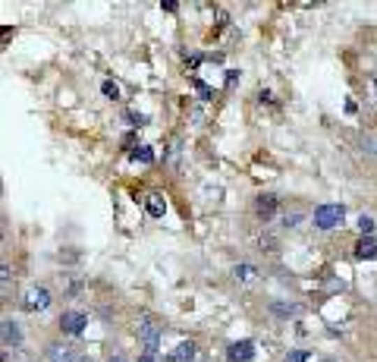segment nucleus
I'll return each mask as SVG.
<instances>
[{
  "mask_svg": "<svg viewBox=\"0 0 377 362\" xmlns=\"http://www.w3.org/2000/svg\"><path fill=\"white\" fill-rule=\"evenodd\" d=\"M346 217V208L343 205H320L318 211H314V227L318 230H333L339 227Z\"/></svg>",
  "mask_w": 377,
  "mask_h": 362,
  "instance_id": "nucleus-1",
  "label": "nucleus"
},
{
  "mask_svg": "<svg viewBox=\"0 0 377 362\" xmlns=\"http://www.w3.org/2000/svg\"><path fill=\"white\" fill-rule=\"evenodd\" d=\"M138 340H142V347H145V353L148 356H154L157 347H161V328H157L148 315L138 318Z\"/></svg>",
  "mask_w": 377,
  "mask_h": 362,
  "instance_id": "nucleus-2",
  "label": "nucleus"
},
{
  "mask_svg": "<svg viewBox=\"0 0 377 362\" xmlns=\"http://www.w3.org/2000/svg\"><path fill=\"white\" fill-rule=\"evenodd\" d=\"M85 324H88L85 312H63V315H60V328H63V334L79 337L82 331H85Z\"/></svg>",
  "mask_w": 377,
  "mask_h": 362,
  "instance_id": "nucleus-3",
  "label": "nucleus"
},
{
  "mask_svg": "<svg viewBox=\"0 0 377 362\" xmlns=\"http://www.w3.org/2000/svg\"><path fill=\"white\" fill-rule=\"evenodd\" d=\"M22 305L29 312H44L50 305V293L44 290V287H31L29 293H25V299H22Z\"/></svg>",
  "mask_w": 377,
  "mask_h": 362,
  "instance_id": "nucleus-4",
  "label": "nucleus"
},
{
  "mask_svg": "<svg viewBox=\"0 0 377 362\" xmlns=\"http://www.w3.org/2000/svg\"><path fill=\"white\" fill-rule=\"evenodd\" d=\"M47 362H82V359H79V353H75V347H69V343H50Z\"/></svg>",
  "mask_w": 377,
  "mask_h": 362,
  "instance_id": "nucleus-5",
  "label": "nucleus"
},
{
  "mask_svg": "<svg viewBox=\"0 0 377 362\" xmlns=\"http://www.w3.org/2000/svg\"><path fill=\"white\" fill-rule=\"evenodd\" d=\"M226 359H230V362H251V359H255V343H251V340L232 343V347L226 349Z\"/></svg>",
  "mask_w": 377,
  "mask_h": 362,
  "instance_id": "nucleus-6",
  "label": "nucleus"
},
{
  "mask_svg": "<svg viewBox=\"0 0 377 362\" xmlns=\"http://www.w3.org/2000/svg\"><path fill=\"white\" fill-rule=\"evenodd\" d=\"M255 215L261 221H270L276 215V196H258L255 198Z\"/></svg>",
  "mask_w": 377,
  "mask_h": 362,
  "instance_id": "nucleus-7",
  "label": "nucleus"
},
{
  "mask_svg": "<svg viewBox=\"0 0 377 362\" xmlns=\"http://www.w3.org/2000/svg\"><path fill=\"white\" fill-rule=\"evenodd\" d=\"M195 353H198V347H195L192 340H182L179 347L170 353V362H188V359H195Z\"/></svg>",
  "mask_w": 377,
  "mask_h": 362,
  "instance_id": "nucleus-8",
  "label": "nucleus"
},
{
  "mask_svg": "<svg viewBox=\"0 0 377 362\" xmlns=\"http://www.w3.org/2000/svg\"><path fill=\"white\" fill-rule=\"evenodd\" d=\"M19 343H22V331H19L16 321L6 318L3 321V347H19Z\"/></svg>",
  "mask_w": 377,
  "mask_h": 362,
  "instance_id": "nucleus-9",
  "label": "nucleus"
},
{
  "mask_svg": "<svg viewBox=\"0 0 377 362\" xmlns=\"http://www.w3.org/2000/svg\"><path fill=\"white\" fill-rule=\"evenodd\" d=\"M355 259H377V240L362 236V240L355 242Z\"/></svg>",
  "mask_w": 377,
  "mask_h": 362,
  "instance_id": "nucleus-10",
  "label": "nucleus"
},
{
  "mask_svg": "<svg viewBox=\"0 0 377 362\" xmlns=\"http://www.w3.org/2000/svg\"><path fill=\"white\" fill-rule=\"evenodd\" d=\"M145 208H148L151 217H163V211H167V202H163L161 192H151V196L145 198Z\"/></svg>",
  "mask_w": 377,
  "mask_h": 362,
  "instance_id": "nucleus-11",
  "label": "nucleus"
},
{
  "mask_svg": "<svg viewBox=\"0 0 377 362\" xmlns=\"http://www.w3.org/2000/svg\"><path fill=\"white\" fill-rule=\"evenodd\" d=\"M129 158L135 161V164H154V152H151L148 145H138L129 152Z\"/></svg>",
  "mask_w": 377,
  "mask_h": 362,
  "instance_id": "nucleus-12",
  "label": "nucleus"
},
{
  "mask_svg": "<svg viewBox=\"0 0 377 362\" xmlns=\"http://www.w3.org/2000/svg\"><path fill=\"white\" fill-rule=\"evenodd\" d=\"M270 312H274V315L289 318V315H299V305H295V303H270Z\"/></svg>",
  "mask_w": 377,
  "mask_h": 362,
  "instance_id": "nucleus-13",
  "label": "nucleus"
},
{
  "mask_svg": "<svg viewBox=\"0 0 377 362\" xmlns=\"http://www.w3.org/2000/svg\"><path fill=\"white\" fill-rule=\"evenodd\" d=\"M232 274H236V280H251L258 271L251 265H236V271H232Z\"/></svg>",
  "mask_w": 377,
  "mask_h": 362,
  "instance_id": "nucleus-14",
  "label": "nucleus"
},
{
  "mask_svg": "<svg viewBox=\"0 0 377 362\" xmlns=\"http://www.w3.org/2000/svg\"><path fill=\"white\" fill-rule=\"evenodd\" d=\"M358 230H362V236H371V230H374V221L371 217H358Z\"/></svg>",
  "mask_w": 377,
  "mask_h": 362,
  "instance_id": "nucleus-15",
  "label": "nucleus"
},
{
  "mask_svg": "<svg viewBox=\"0 0 377 362\" xmlns=\"http://www.w3.org/2000/svg\"><path fill=\"white\" fill-rule=\"evenodd\" d=\"M283 362H308V353L305 349H293V353H286V359Z\"/></svg>",
  "mask_w": 377,
  "mask_h": 362,
  "instance_id": "nucleus-16",
  "label": "nucleus"
},
{
  "mask_svg": "<svg viewBox=\"0 0 377 362\" xmlns=\"http://www.w3.org/2000/svg\"><path fill=\"white\" fill-rule=\"evenodd\" d=\"M195 89H198L201 101H211V95H214V92H211V89H207V85H205V82H195Z\"/></svg>",
  "mask_w": 377,
  "mask_h": 362,
  "instance_id": "nucleus-17",
  "label": "nucleus"
},
{
  "mask_svg": "<svg viewBox=\"0 0 377 362\" xmlns=\"http://www.w3.org/2000/svg\"><path fill=\"white\" fill-rule=\"evenodd\" d=\"M101 92H104L107 98H117V95H119V89H117L113 82H104V85H101Z\"/></svg>",
  "mask_w": 377,
  "mask_h": 362,
  "instance_id": "nucleus-18",
  "label": "nucleus"
},
{
  "mask_svg": "<svg viewBox=\"0 0 377 362\" xmlns=\"http://www.w3.org/2000/svg\"><path fill=\"white\" fill-rule=\"evenodd\" d=\"M261 246H267V252H274V246H276V240H274V236H264V240H261Z\"/></svg>",
  "mask_w": 377,
  "mask_h": 362,
  "instance_id": "nucleus-19",
  "label": "nucleus"
},
{
  "mask_svg": "<svg viewBox=\"0 0 377 362\" xmlns=\"http://www.w3.org/2000/svg\"><path fill=\"white\" fill-rule=\"evenodd\" d=\"M161 7L167 10V13H176V10H179V7H176V3H173V0H167V3H161Z\"/></svg>",
  "mask_w": 377,
  "mask_h": 362,
  "instance_id": "nucleus-20",
  "label": "nucleus"
},
{
  "mask_svg": "<svg viewBox=\"0 0 377 362\" xmlns=\"http://www.w3.org/2000/svg\"><path fill=\"white\" fill-rule=\"evenodd\" d=\"M138 362H154V356H148V353H145V356H138Z\"/></svg>",
  "mask_w": 377,
  "mask_h": 362,
  "instance_id": "nucleus-21",
  "label": "nucleus"
},
{
  "mask_svg": "<svg viewBox=\"0 0 377 362\" xmlns=\"http://www.w3.org/2000/svg\"><path fill=\"white\" fill-rule=\"evenodd\" d=\"M320 362H337V359H320Z\"/></svg>",
  "mask_w": 377,
  "mask_h": 362,
  "instance_id": "nucleus-22",
  "label": "nucleus"
},
{
  "mask_svg": "<svg viewBox=\"0 0 377 362\" xmlns=\"http://www.w3.org/2000/svg\"><path fill=\"white\" fill-rule=\"evenodd\" d=\"M110 362H123V359H110Z\"/></svg>",
  "mask_w": 377,
  "mask_h": 362,
  "instance_id": "nucleus-23",
  "label": "nucleus"
}]
</instances>
